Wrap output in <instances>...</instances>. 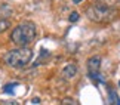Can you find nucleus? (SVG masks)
Listing matches in <instances>:
<instances>
[{"label": "nucleus", "mask_w": 120, "mask_h": 105, "mask_svg": "<svg viewBox=\"0 0 120 105\" xmlns=\"http://www.w3.org/2000/svg\"><path fill=\"white\" fill-rule=\"evenodd\" d=\"M83 2V0H73V3H74V4H79V3H82Z\"/></svg>", "instance_id": "obj_13"}, {"label": "nucleus", "mask_w": 120, "mask_h": 105, "mask_svg": "<svg viewBox=\"0 0 120 105\" xmlns=\"http://www.w3.org/2000/svg\"><path fill=\"white\" fill-rule=\"evenodd\" d=\"M39 102H40L39 98H34V99H33V104H39Z\"/></svg>", "instance_id": "obj_12"}, {"label": "nucleus", "mask_w": 120, "mask_h": 105, "mask_svg": "<svg viewBox=\"0 0 120 105\" xmlns=\"http://www.w3.org/2000/svg\"><path fill=\"white\" fill-rule=\"evenodd\" d=\"M18 83H8L3 86V93H9V95H13L15 93V89L18 87Z\"/></svg>", "instance_id": "obj_7"}, {"label": "nucleus", "mask_w": 120, "mask_h": 105, "mask_svg": "<svg viewBox=\"0 0 120 105\" xmlns=\"http://www.w3.org/2000/svg\"><path fill=\"white\" fill-rule=\"evenodd\" d=\"M12 9L8 4H0V19H6L8 16H11Z\"/></svg>", "instance_id": "obj_6"}, {"label": "nucleus", "mask_w": 120, "mask_h": 105, "mask_svg": "<svg viewBox=\"0 0 120 105\" xmlns=\"http://www.w3.org/2000/svg\"><path fill=\"white\" fill-rule=\"evenodd\" d=\"M61 105H76V101H74V98H71V96H65L61 101Z\"/></svg>", "instance_id": "obj_9"}, {"label": "nucleus", "mask_w": 120, "mask_h": 105, "mask_svg": "<svg viewBox=\"0 0 120 105\" xmlns=\"http://www.w3.org/2000/svg\"><path fill=\"white\" fill-rule=\"evenodd\" d=\"M36 37H37V27L31 21H25V22L18 24L12 30L11 36H9L11 42L16 47H28L36 40Z\"/></svg>", "instance_id": "obj_1"}, {"label": "nucleus", "mask_w": 120, "mask_h": 105, "mask_svg": "<svg viewBox=\"0 0 120 105\" xmlns=\"http://www.w3.org/2000/svg\"><path fill=\"white\" fill-rule=\"evenodd\" d=\"M9 27H11L9 19H0V34L4 33L6 30H9Z\"/></svg>", "instance_id": "obj_8"}, {"label": "nucleus", "mask_w": 120, "mask_h": 105, "mask_svg": "<svg viewBox=\"0 0 120 105\" xmlns=\"http://www.w3.org/2000/svg\"><path fill=\"white\" fill-rule=\"evenodd\" d=\"M101 56L98 55H95V56H92L87 59V71H89V77L90 80L94 81H102V77H101Z\"/></svg>", "instance_id": "obj_4"}, {"label": "nucleus", "mask_w": 120, "mask_h": 105, "mask_svg": "<svg viewBox=\"0 0 120 105\" xmlns=\"http://www.w3.org/2000/svg\"><path fill=\"white\" fill-rule=\"evenodd\" d=\"M114 15L116 11L104 2H96L86 9V16L94 22H108L114 18Z\"/></svg>", "instance_id": "obj_3"}, {"label": "nucleus", "mask_w": 120, "mask_h": 105, "mask_svg": "<svg viewBox=\"0 0 120 105\" xmlns=\"http://www.w3.org/2000/svg\"><path fill=\"white\" fill-rule=\"evenodd\" d=\"M61 76H62V79H65V80L74 79V77L77 76V67L74 65V64H68V65H65L62 68Z\"/></svg>", "instance_id": "obj_5"}, {"label": "nucleus", "mask_w": 120, "mask_h": 105, "mask_svg": "<svg viewBox=\"0 0 120 105\" xmlns=\"http://www.w3.org/2000/svg\"><path fill=\"white\" fill-rule=\"evenodd\" d=\"M119 86H120V81H119Z\"/></svg>", "instance_id": "obj_15"}, {"label": "nucleus", "mask_w": 120, "mask_h": 105, "mask_svg": "<svg viewBox=\"0 0 120 105\" xmlns=\"http://www.w3.org/2000/svg\"><path fill=\"white\" fill-rule=\"evenodd\" d=\"M34 53L30 47H15L3 55V62L11 68H24L31 62Z\"/></svg>", "instance_id": "obj_2"}, {"label": "nucleus", "mask_w": 120, "mask_h": 105, "mask_svg": "<svg viewBox=\"0 0 120 105\" xmlns=\"http://www.w3.org/2000/svg\"><path fill=\"white\" fill-rule=\"evenodd\" d=\"M116 105H120V98H117V99H116Z\"/></svg>", "instance_id": "obj_14"}, {"label": "nucleus", "mask_w": 120, "mask_h": 105, "mask_svg": "<svg viewBox=\"0 0 120 105\" xmlns=\"http://www.w3.org/2000/svg\"><path fill=\"white\" fill-rule=\"evenodd\" d=\"M79 18H80L79 12H71L70 16H68V21H70V22H76V21H79Z\"/></svg>", "instance_id": "obj_10"}, {"label": "nucleus", "mask_w": 120, "mask_h": 105, "mask_svg": "<svg viewBox=\"0 0 120 105\" xmlns=\"http://www.w3.org/2000/svg\"><path fill=\"white\" fill-rule=\"evenodd\" d=\"M0 105H19L16 101H13V99H9V101H2Z\"/></svg>", "instance_id": "obj_11"}]
</instances>
